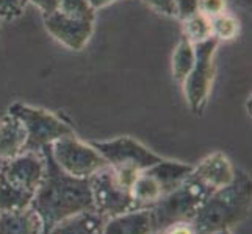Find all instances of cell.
<instances>
[{"label":"cell","mask_w":252,"mask_h":234,"mask_svg":"<svg viewBox=\"0 0 252 234\" xmlns=\"http://www.w3.org/2000/svg\"><path fill=\"white\" fill-rule=\"evenodd\" d=\"M212 25V36L218 41H230L235 39L240 31V24L233 16L222 13L210 19Z\"/></svg>","instance_id":"cell-21"},{"label":"cell","mask_w":252,"mask_h":234,"mask_svg":"<svg viewBox=\"0 0 252 234\" xmlns=\"http://www.w3.org/2000/svg\"><path fill=\"white\" fill-rule=\"evenodd\" d=\"M157 234H196V231L193 228V225H191V222H177V223L169 225L166 228H163Z\"/></svg>","instance_id":"cell-27"},{"label":"cell","mask_w":252,"mask_h":234,"mask_svg":"<svg viewBox=\"0 0 252 234\" xmlns=\"http://www.w3.org/2000/svg\"><path fill=\"white\" fill-rule=\"evenodd\" d=\"M213 234H232V233H230V230H222V231H216Z\"/></svg>","instance_id":"cell-30"},{"label":"cell","mask_w":252,"mask_h":234,"mask_svg":"<svg viewBox=\"0 0 252 234\" xmlns=\"http://www.w3.org/2000/svg\"><path fill=\"white\" fill-rule=\"evenodd\" d=\"M252 183L248 173L237 169L230 184L216 189L197 211L191 225L196 234H213L230 230L251 215Z\"/></svg>","instance_id":"cell-2"},{"label":"cell","mask_w":252,"mask_h":234,"mask_svg":"<svg viewBox=\"0 0 252 234\" xmlns=\"http://www.w3.org/2000/svg\"><path fill=\"white\" fill-rule=\"evenodd\" d=\"M41 153L46 161V173L33 195L32 208L39 215L42 234H46L55 223L94 208L88 178H75L63 172L52 158L50 147Z\"/></svg>","instance_id":"cell-1"},{"label":"cell","mask_w":252,"mask_h":234,"mask_svg":"<svg viewBox=\"0 0 252 234\" xmlns=\"http://www.w3.org/2000/svg\"><path fill=\"white\" fill-rule=\"evenodd\" d=\"M44 17V27L60 44L69 50L80 52L90 42L94 31V21H85L55 11Z\"/></svg>","instance_id":"cell-10"},{"label":"cell","mask_w":252,"mask_h":234,"mask_svg":"<svg viewBox=\"0 0 252 234\" xmlns=\"http://www.w3.org/2000/svg\"><path fill=\"white\" fill-rule=\"evenodd\" d=\"M8 112L21 120L27 133L24 152H41L55 141L74 133L71 127L47 109L17 102L8 108Z\"/></svg>","instance_id":"cell-4"},{"label":"cell","mask_w":252,"mask_h":234,"mask_svg":"<svg viewBox=\"0 0 252 234\" xmlns=\"http://www.w3.org/2000/svg\"><path fill=\"white\" fill-rule=\"evenodd\" d=\"M29 3H33L38 10L42 13V16L52 14L58 10L60 0H29Z\"/></svg>","instance_id":"cell-28"},{"label":"cell","mask_w":252,"mask_h":234,"mask_svg":"<svg viewBox=\"0 0 252 234\" xmlns=\"http://www.w3.org/2000/svg\"><path fill=\"white\" fill-rule=\"evenodd\" d=\"M184 36L191 41L193 44H199L212 36V25L210 17L204 16L202 13H194L184 19Z\"/></svg>","instance_id":"cell-20"},{"label":"cell","mask_w":252,"mask_h":234,"mask_svg":"<svg viewBox=\"0 0 252 234\" xmlns=\"http://www.w3.org/2000/svg\"><path fill=\"white\" fill-rule=\"evenodd\" d=\"M29 0H0V19H14L21 16Z\"/></svg>","instance_id":"cell-23"},{"label":"cell","mask_w":252,"mask_h":234,"mask_svg":"<svg viewBox=\"0 0 252 234\" xmlns=\"http://www.w3.org/2000/svg\"><path fill=\"white\" fill-rule=\"evenodd\" d=\"M176 11L182 19L199 11V0H176Z\"/></svg>","instance_id":"cell-26"},{"label":"cell","mask_w":252,"mask_h":234,"mask_svg":"<svg viewBox=\"0 0 252 234\" xmlns=\"http://www.w3.org/2000/svg\"><path fill=\"white\" fill-rule=\"evenodd\" d=\"M193 170V166L179 161L161 159L152 167L146 169V172L155 178V181L160 184L163 195L169 194L174 187H177Z\"/></svg>","instance_id":"cell-16"},{"label":"cell","mask_w":252,"mask_h":234,"mask_svg":"<svg viewBox=\"0 0 252 234\" xmlns=\"http://www.w3.org/2000/svg\"><path fill=\"white\" fill-rule=\"evenodd\" d=\"M58 11H62L63 14H67L71 17H77V19H85V21L95 19V11L93 10L88 0H60Z\"/></svg>","instance_id":"cell-22"},{"label":"cell","mask_w":252,"mask_h":234,"mask_svg":"<svg viewBox=\"0 0 252 234\" xmlns=\"http://www.w3.org/2000/svg\"><path fill=\"white\" fill-rule=\"evenodd\" d=\"M130 195L133 198L136 209H141V208H151L157 203L163 197V190L155 178L143 170L130 186Z\"/></svg>","instance_id":"cell-17"},{"label":"cell","mask_w":252,"mask_h":234,"mask_svg":"<svg viewBox=\"0 0 252 234\" xmlns=\"http://www.w3.org/2000/svg\"><path fill=\"white\" fill-rule=\"evenodd\" d=\"M46 173V161L41 152H24L2 162L0 178L19 189L36 192Z\"/></svg>","instance_id":"cell-9"},{"label":"cell","mask_w":252,"mask_h":234,"mask_svg":"<svg viewBox=\"0 0 252 234\" xmlns=\"http://www.w3.org/2000/svg\"><path fill=\"white\" fill-rule=\"evenodd\" d=\"M213 190L215 189L205 184L202 180L193 175L191 170L177 187H174L169 194L163 195L157 203L151 206L157 231L177 222H191Z\"/></svg>","instance_id":"cell-3"},{"label":"cell","mask_w":252,"mask_h":234,"mask_svg":"<svg viewBox=\"0 0 252 234\" xmlns=\"http://www.w3.org/2000/svg\"><path fill=\"white\" fill-rule=\"evenodd\" d=\"M0 234H42V222L32 206L0 212Z\"/></svg>","instance_id":"cell-15"},{"label":"cell","mask_w":252,"mask_h":234,"mask_svg":"<svg viewBox=\"0 0 252 234\" xmlns=\"http://www.w3.org/2000/svg\"><path fill=\"white\" fill-rule=\"evenodd\" d=\"M93 208L105 219L136 209L130 190L119 183L110 166L97 170L88 178Z\"/></svg>","instance_id":"cell-7"},{"label":"cell","mask_w":252,"mask_h":234,"mask_svg":"<svg viewBox=\"0 0 252 234\" xmlns=\"http://www.w3.org/2000/svg\"><path fill=\"white\" fill-rule=\"evenodd\" d=\"M218 44L220 41L215 38L194 44V64L184 80L185 99L189 109L197 116L202 114L212 91L215 77V52L218 49Z\"/></svg>","instance_id":"cell-5"},{"label":"cell","mask_w":252,"mask_h":234,"mask_svg":"<svg viewBox=\"0 0 252 234\" xmlns=\"http://www.w3.org/2000/svg\"><path fill=\"white\" fill-rule=\"evenodd\" d=\"M27 144V133L22 122L16 116L6 112L0 119V162L24 153Z\"/></svg>","instance_id":"cell-13"},{"label":"cell","mask_w":252,"mask_h":234,"mask_svg":"<svg viewBox=\"0 0 252 234\" xmlns=\"http://www.w3.org/2000/svg\"><path fill=\"white\" fill-rule=\"evenodd\" d=\"M151 208L132 209L105 220L102 234H157Z\"/></svg>","instance_id":"cell-11"},{"label":"cell","mask_w":252,"mask_h":234,"mask_svg":"<svg viewBox=\"0 0 252 234\" xmlns=\"http://www.w3.org/2000/svg\"><path fill=\"white\" fill-rule=\"evenodd\" d=\"M146 5H149L152 10H155L164 16H177L176 11V0H144Z\"/></svg>","instance_id":"cell-25"},{"label":"cell","mask_w":252,"mask_h":234,"mask_svg":"<svg viewBox=\"0 0 252 234\" xmlns=\"http://www.w3.org/2000/svg\"><path fill=\"white\" fill-rule=\"evenodd\" d=\"M105 220L94 209L83 211L55 223L46 234H102Z\"/></svg>","instance_id":"cell-14"},{"label":"cell","mask_w":252,"mask_h":234,"mask_svg":"<svg viewBox=\"0 0 252 234\" xmlns=\"http://www.w3.org/2000/svg\"><path fill=\"white\" fill-rule=\"evenodd\" d=\"M90 5L93 6V10H100V8H105L107 5L113 3V2H116V0H88Z\"/></svg>","instance_id":"cell-29"},{"label":"cell","mask_w":252,"mask_h":234,"mask_svg":"<svg viewBox=\"0 0 252 234\" xmlns=\"http://www.w3.org/2000/svg\"><path fill=\"white\" fill-rule=\"evenodd\" d=\"M199 13L207 17H215L225 13V0H199Z\"/></svg>","instance_id":"cell-24"},{"label":"cell","mask_w":252,"mask_h":234,"mask_svg":"<svg viewBox=\"0 0 252 234\" xmlns=\"http://www.w3.org/2000/svg\"><path fill=\"white\" fill-rule=\"evenodd\" d=\"M113 169H133L143 172L163 158L130 136H121L111 141L90 142Z\"/></svg>","instance_id":"cell-8"},{"label":"cell","mask_w":252,"mask_h":234,"mask_svg":"<svg viewBox=\"0 0 252 234\" xmlns=\"http://www.w3.org/2000/svg\"><path fill=\"white\" fill-rule=\"evenodd\" d=\"M194 44L182 36L179 44L172 53V77L179 83H184L194 64Z\"/></svg>","instance_id":"cell-19"},{"label":"cell","mask_w":252,"mask_h":234,"mask_svg":"<svg viewBox=\"0 0 252 234\" xmlns=\"http://www.w3.org/2000/svg\"><path fill=\"white\" fill-rule=\"evenodd\" d=\"M50 153L57 166L75 178H90L108 166L90 142L80 141L74 133L55 141L50 145Z\"/></svg>","instance_id":"cell-6"},{"label":"cell","mask_w":252,"mask_h":234,"mask_svg":"<svg viewBox=\"0 0 252 234\" xmlns=\"http://www.w3.org/2000/svg\"><path fill=\"white\" fill-rule=\"evenodd\" d=\"M235 173L237 169L233 167L232 161L222 152L208 155L197 166H193V175L202 180L205 184L215 190L230 184L235 178Z\"/></svg>","instance_id":"cell-12"},{"label":"cell","mask_w":252,"mask_h":234,"mask_svg":"<svg viewBox=\"0 0 252 234\" xmlns=\"http://www.w3.org/2000/svg\"><path fill=\"white\" fill-rule=\"evenodd\" d=\"M33 192L19 189L0 178V212L21 211L32 206Z\"/></svg>","instance_id":"cell-18"}]
</instances>
